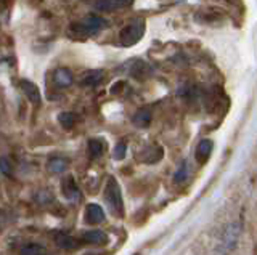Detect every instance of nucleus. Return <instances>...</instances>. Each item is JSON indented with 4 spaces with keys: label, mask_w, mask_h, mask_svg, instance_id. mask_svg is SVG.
Masks as SVG:
<instances>
[{
    "label": "nucleus",
    "mask_w": 257,
    "mask_h": 255,
    "mask_svg": "<svg viewBox=\"0 0 257 255\" xmlns=\"http://www.w3.org/2000/svg\"><path fill=\"white\" fill-rule=\"evenodd\" d=\"M104 201H106L109 210L117 215V217H124V201H122V193H120V186L114 177H109L104 186Z\"/></svg>",
    "instance_id": "f257e3e1"
},
{
    "label": "nucleus",
    "mask_w": 257,
    "mask_h": 255,
    "mask_svg": "<svg viewBox=\"0 0 257 255\" xmlns=\"http://www.w3.org/2000/svg\"><path fill=\"white\" fill-rule=\"evenodd\" d=\"M145 34V21L143 20H134L131 25H127L119 34V42L124 47H132L137 42L142 41Z\"/></svg>",
    "instance_id": "f03ea898"
},
{
    "label": "nucleus",
    "mask_w": 257,
    "mask_h": 255,
    "mask_svg": "<svg viewBox=\"0 0 257 255\" xmlns=\"http://www.w3.org/2000/svg\"><path fill=\"white\" fill-rule=\"evenodd\" d=\"M104 20L96 17V15H88L85 17L82 21L79 23H74V25L71 26V31L76 34H82V36H93L96 33H100V31L104 28Z\"/></svg>",
    "instance_id": "7ed1b4c3"
},
{
    "label": "nucleus",
    "mask_w": 257,
    "mask_h": 255,
    "mask_svg": "<svg viewBox=\"0 0 257 255\" xmlns=\"http://www.w3.org/2000/svg\"><path fill=\"white\" fill-rule=\"evenodd\" d=\"M120 69L125 71L128 76L137 77V79H145V77H148L150 73H151V69H150V66L147 65V63L142 61V60H137V58L127 61L125 65H122V68H120Z\"/></svg>",
    "instance_id": "20e7f679"
},
{
    "label": "nucleus",
    "mask_w": 257,
    "mask_h": 255,
    "mask_svg": "<svg viewBox=\"0 0 257 255\" xmlns=\"http://www.w3.org/2000/svg\"><path fill=\"white\" fill-rule=\"evenodd\" d=\"M20 87H21L24 97L28 98L29 103H32L34 106H40V103H42V97H40V92H39L37 85L34 82L28 81V79H21Z\"/></svg>",
    "instance_id": "39448f33"
},
{
    "label": "nucleus",
    "mask_w": 257,
    "mask_h": 255,
    "mask_svg": "<svg viewBox=\"0 0 257 255\" xmlns=\"http://www.w3.org/2000/svg\"><path fill=\"white\" fill-rule=\"evenodd\" d=\"M134 4V0H96L95 7L101 12H114L131 7Z\"/></svg>",
    "instance_id": "423d86ee"
},
{
    "label": "nucleus",
    "mask_w": 257,
    "mask_h": 255,
    "mask_svg": "<svg viewBox=\"0 0 257 255\" xmlns=\"http://www.w3.org/2000/svg\"><path fill=\"white\" fill-rule=\"evenodd\" d=\"M53 82L56 87H60V89H68V87H71L72 82H74V76H72L69 69L58 68L53 73Z\"/></svg>",
    "instance_id": "0eeeda50"
},
{
    "label": "nucleus",
    "mask_w": 257,
    "mask_h": 255,
    "mask_svg": "<svg viewBox=\"0 0 257 255\" xmlns=\"http://www.w3.org/2000/svg\"><path fill=\"white\" fill-rule=\"evenodd\" d=\"M61 191H63L64 197L69 199V201H77V199H80V191L76 185V180L72 178L71 175H68V177L63 180Z\"/></svg>",
    "instance_id": "6e6552de"
},
{
    "label": "nucleus",
    "mask_w": 257,
    "mask_h": 255,
    "mask_svg": "<svg viewBox=\"0 0 257 255\" xmlns=\"http://www.w3.org/2000/svg\"><path fill=\"white\" fill-rule=\"evenodd\" d=\"M82 241L85 244H92V245H104V244H108V234L101 229L85 231L82 234Z\"/></svg>",
    "instance_id": "1a4fd4ad"
},
{
    "label": "nucleus",
    "mask_w": 257,
    "mask_h": 255,
    "mask_svg": "<svg viewBox=\"0 0 257 255\" xmlns=\"http://www.w3.org/2000/svg\"><path fill=\"white\" fill-rule=\"evenodd\" d=\"M104 79V73L101 69H95V71H87V73L80 77L79 84L82 87H96L103 82Z\"/></svg>",
    "instance_id": "9d476101"
},
{
    "label": "nucleus",
    "mask_w": 257,
    "mask_h": 255,
    "mask_svg": "<svg viewBox=\"0 0 257 255\" xmlns=\"http://www.w3.org/2000/svg\"><path fill=\"white\" fill-rule=\"evenodd\" d=\"M212 149H214V143L211 140H201L199 141V145L196 148V161L199 164H206L207 162V159L211 157L212 154Z\"/></svg>",
    "instance_id": "9b49d317"
},
{
    "label": "nucleus",
    "mask_w": 257,
    "mask_h": 255,
    "mask_svg": "<svg viewBox=\"0 0 257 255\" xmlns=\"http://www.w3.org/2000/svg\"><path fill=\"white\" fill-rule=\"evenodd\" d=\"M85 220L92 225H98L104 220V212L98 204H88L85 207Z\"/></svg>",
    "instance_id": "f8f14e48"
},
{
    "label": "nucleus",
    "mask_w": 257,
    "mask_h": 255,
    "mask_svg": "<svg viewBox=\"0 0 257 255\" xmlns=\"http://www.w3.org/2000/svg\"><path fill=\"white\" fill-rule=\"evenodd\" d=\"M153 121V113L148 109V108H142L135 113V116L132 117V122L135 127H139V129H147L150 127Z\"/></svg>",
    "instance_id": "ddd939ff"
},
{
    "label": "nucleus",
    "mask_w": 257,
    "mask_h": 255,
    "mask_svg": "<svg viewBox=\"0 0 257 255\" xmlns=\"http://www.w3.org/2000/svg\"><path fill=\"white\" fill-rule=\"evenodd\" d=\"M87 148H88V156H90L92 159H96V157H100L104 153L106 143H104L103 140H100V138H92V140H88Z\"/></svg>",
    "instance_id": "4468645a"
},
{
    "label": "nucleus",
    "mask_w": 257,
    "mask_h": 255,
    "mask_svg": "<svg viewBox=\"0 0 257 255\" xmlns=\"http://www.w3.org/2000/svg\"><path fill=\"white\" fill-rule=\"evenodd\" d=\"M56 244H58L64 250H74L79 247V241L76 237H72L69 234H64V233L56 234Z\"/></svg>",
    "instance_id": "2eb2a0df"
},
{
    "label": "nucleus",
    "mask_w": 257,
    "mask_h": 255,
    "mask_svg": "<svg viewBox=\"0 0 257 255\" xmlns=\"http://www.w3.org/2000/svg\"><path fill=\"white\" fill-rule=\"evenodd\" d=\"M161 157H163V148L161 146H151L143 151V162L147 164H155L161 161Z\"/></svg>",
    "instance_id": "dca6fc26"
},
{
    "label": "nucleus",
    "mask_w": 257,
    "mask_h": 255,
    "mask_svg": "<svg viewBox=\"0 0 257 255\" xmlns=\"http://www.w3.org/2000/svg\"><path fill=\"white\" fill-rule=\"evenodd\" d=\"M68 161L66 159H63V157H53L48 161L47 164V169L48 172H52V173H63L64 170L68 169Z\"/></svg>",
    "instance_id": "f3484780"
},
{
    "label": "nucleus",
    "mask_w": 257,
    "mask_h": 255,
    "mask_svg": "<svg viewBox=\"0 0 257 255\" xmlns=\"http://www.w3.org/2000/svg\"><path fill=\"white\" fill-rule=\"evenodd\" d=\"M20 255H50V253H48V250L45 249L44 245L31 242V244H26V245L21 247Z\"/></svg>",
    "instance_id": "a211bd4d"
},
{
    "label": "nucleus",
    "mask_w": 257,
    "mask_h": 255,
    "mask_svg": "<svg viewBox=\"0 0 257 255\" xmlns=\"http://www.w3.org/2000/svg\"><path fill=\"white\" fill-rule=\"evenodd\" d=\"M58 122L61 124L63 129L71 130L72 127L76 125V122H77V116L74 113H68V111H64V113H61L58 116Z\"/></svg>",
    "instance_id": "6ab92c4d"
},
{
    "label": "nucleus",
    "mask_w": 257,
    "mask_h": 255,
    "mask_svg": "<svg viewBox=\"0 0 257 255\" xmlns=\"http://www.w3.org/2000/svg\"><path fill=\"white\" fill-rule=\"evenodd\" d=\"M125 153H127V145L124 141H120L116 145L114 153H112V157H114L116 161H122V159L125 157Z\"/></svg>",
    "instance_id": "aec40b11"
},
{
    "label": "nucleus",
    "mask_w": 257,
    "mask_h": 255,
    "mask_svg": "<svg viewBox=\"0 0 257 255\" xmlns=\"http://www.w3.org/2000/svg\"><path fill=\"white\" fill-rule=\"evenodd\" d=\"M12 170H13V165L10 162V159H8V157H0V172H2L4 175H8V177H10Z\"/></svg>",
    "instance_id": "412c9836"
},
{
    "label": "nucleus",
    "mask_w": 257,
    "mask_h": 255,
    "mask_svg": "<svg viewBox=\"0 0 257 255\" xmlns=\"http://www.w3.org/2000/svg\"><path fill=\"white\" fill-rule=\"evenodd\" d=\"M187 173H188V169H187V164H183V165H180V169H179V172L175 173V177H174V180L177 181V183H180V181H183L185 178H187Z\"/></svg>",
    "instance_id": "4be33fe9"
},
{
    "label": "nucleus",
    "mask_w": 257,
    "mask_h": 255,
    "mask_svg": "<svg viewBox=\"0 0 257 255\" xmlns=\"http://www.w3.org/2000/svg\"><path fill=\"white\" fill-rule=\"evenodd\" d=\"M85 255H96V253H85Z\"/></svg>",
    "instance_id": "5701e85b"
},
{
    "label": "nucleus",
    "mask_w": 257,
    "mask_h": 255,
    "mask_svg": "<svg viewBox=\"0 0 257 255\" xmlns=\"http://www.w3.org/2000/svg\"><path fill=\"white\" fill-rule=\"evenodd\" d=\"M135 255H139V253H135Z\"/></svg>",
    "instance_id": "b1692460"
}]
</instances>
